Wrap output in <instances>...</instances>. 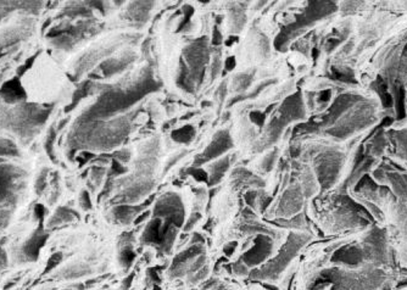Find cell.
Returning a JSON list of instances; mask_svg holds the SVG:
<instances>
[{
  "label": "cell",
  "instance_id": "16",
  "mask_svg": "<svg viewBox=\"0 0 407 290\" xmlns=\"http://www.w3.org/2000/svg\"><path fill=\"white\" fill-rule=\"evenodd\" d=\"M232 147V137L227 129L218 131L217 133L213 136V138L211 139L208 147H205V150L195 157L194 167H200L206 162L218 159L223 154H226L228 150H231Z\"/></svg>",
  "mask_w": 407,
  "mask_h": 290
},
{
  "label": "cell",
  "instance_id": "1",
  "mask_svg": "<svg viewBox=\"0 0 407 290\" xmlns=\"http://www.w3.org/2000/svg\"><path fill=\"white\" fill-rule=\"evenodd\" d=\"M336 24L324 54L331 81L393 89L407 50V1H338Z\"/></svg>",
  "mask_w": 407,
  "mask_h": 290
},
{
  "label": "cell",
  "instance_id": "39",
  "mask_svg": "<svg viewBox=\"0 0 407 290\" xmlns=\"http://www.w3.org/2000/svg\"><path fill=\"white\" fill-rule=\"evenodd\" d=\"M105 173H106V170L105 167L103 166H94L92 168V175H90V180L92 182L97 184V187L99 186L101 181L104 180Z\"/></svg>",
  "mask_w": 407,
  "mask_h": 290
},
{
  "label": "cell",
  "instance_id": "53",
  "mask_svg": "<svg viewBox=\"0 0 407 290\" xmlns=\"http://www.w3.org/2000/svg\"><path fill=\"white\" fill-rule=\"evenodd\" d=\"M1 76H3V71H0V80H1Z\"/></svg>",
  "mask_w": 407,
  "mask_h": 290
},
{
  "label": "cell",
  "instance_id": "32",
  "mask_svg": "<svg viewBox=\"0 0 407 290\" xmlns=\"http://www.w3.org/2000/svg\"><path fill=\"white\" fill-rule=\"evenodd\" d=\"M94 86V83L90 81H85V83H82L81 86H78L76 92H75L73 96H72L71 103H70V105L67 106L65 111H66V113H70V111L75 109L77 105L80 104L82 100L85 99V96H88L90 93H92V91H93V87Z\"/></svg>",
  "mask_w": 407,
  "mask_h": 290
},
{
  "label": "cell",
  "instance_id": "40",
  "mask_svg": "<svg viewBox=\"0 0 407 290\" xmlns=\"http://www.w3.org/2000/svg\"><path fill=\"white\" fill-rule=\"evenodd\" d=\"M48 182V170L44 168L41 173H39L38 177H37V181H36V191L37 194H42L43 191H45L47 188Z\"/></svg>",
  "mask_w": 407,
  "mask_h": 290
},
{
  "label": "cell",
  "instance_id": "10",
  "mask_svg": "<svg viewBox=\"0 0 407 290\" xmlns=\"http://www.w3.org/2000/svg\"><path fill=\"white\" fill-rule=\"evenodd\" d=\"M99 24L94 19H87L85 21H80L77 24L52 27L48 32L47 37L57 49L70 50L88 36L97 34Z\"/></svg>",
  "mask_w": 407,
  "mask_h": 290
},
{
  "label": "cell",
  "instance_id": "5",
  "mask_svg": "<svg viewBox=\"0 0 407 290\" xmlns=\"http://www.w3.org/2000/svg\"><path fill=\"white\" fill-rule=\"evenodd\" d=\"M129 132L131 119L126 116L90 122L76 121L67 139V145L70 152L78 150L105 152L119 147L127 138Z\"/></svg>",
  "mask_w": 407,
  "mask_h": 290
},
{
  "label": "cell",
  "instance_id": "33",
  "mask_svg": "<svg viewBox=\"0 0 407 290\" xmlns=\"http://www.w3.org/2000/svg\"><path fill=\"white\" fill-rule=\"evenodd\" d=\"M57 134V129H55V127H50L49 132H48L45 142H44V149H45L48 157L54 162L57 161V155H55V149H54V144H55Z\"/></svg>",
  "mask_w": 407,
  "mask_h": 290
},
{
  "label": "cell",
  "instance_id": "7",
  "mask_svg": "<svg viewBox=\"0 0 407 290\" xmlns=\"http://www.w3.org/2000/svg\"><path fill=\"white\" fill-rule=\"evenodd\" d=\"M52 111V104H19L15 108L0 105V129L9 131L24 144L29 143L47 122Z\"/></svg>",
  "mask_w": 407,
  "mask_h": 290
},
{
  "label": "cell",
  "instance_id": "45",
  "mask_svg": "<svg viewBox=\"0 0 407 290\" xmlns=\"http://www.w3.org/2000/svg\"><path fill=\"white\" fill-rule=\"evenodd\" d=\"M126 171H127V168L123 166V164L116 161V160L113 161V167H111V173H113V176H120V175H122V173H126Z\"/></svg>",
  "mask_w": 407,
  "mask_h": 290
},
{
  "label": "cell",
  "instance_id": "4",
  "mask_svg": "<svg viewBox=\"0 0 407 290\" xmlns=\"http://www.w3.org/2000/svg\"><path fill=\"white\" fill-rule=\"evenodd\" d=\"M404 91L403 119H395L390 124H383L374 132L362 147V155L377 165L389 162L407 173V50L399 66L393 89L392 109L398 115L399 93Z\"/></svg>",
  "mask_w": 407,
  "mask_h": 290
},
{
  "label": "cell",
  "instance_id": "52",
  "mask_svg": "<svg viewBox=\"0 0 407 290\" xmlns=\"http://www.w3.org/2000/svg\"><path fill=\"white\" fill-rule=\"evenodd\" d=\"M234 65H236V60H234V57H228L226 62H224V66H226V70L227 71H231L234 68Z\"/></svg>",
  "mask_w": 407,
  "mask_h": 290
},
{
  "label": "cell",
  "instance_id": "15",
  "mask_svg": "<svg viewBox=\"0 0 407 290\" xmlns=\"http://www.w3.org/2000/svg\"><path fill=\"white\" fill-rule=\"evenodd\" d=\"M154 214L157 216V219H165L167 224H172L177 229L182 227L185 222V206L180 195L172 191L162 195V198L157 200Z\"/></svg>",
  "mask_w": 407,
  "mask_h": 290
},
{
  "label": "cell",
  "instance_id": "51",
  "mask_svg": "<svg viewBox=\"0 0 407 290\" xmlns=\"http://www.w3.org/2000/svg\"><path fill=\"white\" fill-rule=\"evenodd\" d=\"M8 265V260H6V254L4 250L0 247V270H3Z\"/></svg>",
  "mask_w": 407,
  "mask_h": 290
},
{
  "label": "cell",
  "instance_id": "20",
  "mask_svg": "<svg viewBox=\"0 0 407 290\" xmlns=\"http://www.w3.org/2000/svg\"><path fill=\"white\" fill-rule=\"evenodd\" d=\"M133 60H134V55L131 54V52H127V54H124L122 57H111L109 60L101 62L97 72L99 73L100 77L114 76L116 73H120L123 70H126L128 65L132 64Z\"/></svg>",
  "mask_w": 407,
  "mask_h": 290
},
{
  "label": "cell",
  "instance_id": "41",
  "mask_svg": "<svg viewBox=\"0 0 407 290\" xmlns=\"http://www.w3.org/2000/svg\"><path fill=\"white\" fill-rule=\"evenodd\" d=\"M38 55L39 52H36L34 55H32V57H29V59H27V60H26V61H24V64L21 65V66H19V68H17V72H16V76L19 77L20 78V77L22 76V75H24L26 71L32 67V65H34V61H36V59H37Z\"/></svg>",
  "mask_w": 407,
  "mask_h": 290
},
{
  "label": "cell",
  "instance_id": "14",
  "mask_svg": "<svg viewBox=\"0 0 407 290\" xmlns=\"http://www.w3.org/2000/svg\"><path fill=\"white\" fill-rule=\"evenodd\" d=\"M126 184L123 188L122 193H120L116 200L119 201L117 204H131L137 203L139 200L143 199L144 196L150 194V191L154 189V180L152 175L138 172L137 175L129 177L126 180Z\"/></svg>",
  "mask_w": 407,
  "mask_h": 290
},
{
  "label": "cell",
  "instance_id": "34",
  "mask_svg": "<svg viewBox=\"0 0 407 290\" xmlns=\"http://www.w3.org/2000/svg\"><path fill=\"white\" fill-rule=\"evenodd\" d=\"M19 157V147L9 139L0 138V157Z\"/></svg>",
  "mask_w": 407,
  "mask_h": 290
},
{
  "label": "cell",
  "instance_id": "44",
  "mask_svg": "<svg viewBox=\"0 0 407 290\" xmlns=\"http://www.w3.org/2000/svg\"><path fill=\"white\" fill-rule=\"evenodd\" d=\"M62 259V252H57V254H54L50 256L49 259V261H48L47 267H45V272H50L52 270H54L55 267L60 263Z\"/></svg>",
  "mask_w": 407,
  "mask_h": 290
},
{
  "label": "cell",
  "instance_id": "19",
  "mask_svg": "<svg viewBox=\"0 0 407 290\" xmlns=\"http://www.w3.org/2000/svg\"><path fill=\"white\" fill-rule=\"evenodd\" d=\"M0 99L8 105H19L27 99V93L24 91L19 77L11 78L0 87Z\"/></svg>",
  "mask_w": 407,
  "mask_h": 290
},
{
  "label": "cell",
  "instance_id": "9",
  "mask_svg": "<svg viewBox=\"0 0 407 290\" xmlns=\"http://www.w3.org/2000/svg\"><path fill=\"white\" fill-rule=\"evenodd\" d=\"M308 116V108L306 101L304 99L301 92L293 93L292 96H287L285 101L280 105L278 113L266 129V143L272 144L280 139V134L285 132V129L289 124L293 122H303Z\"/></svg>",
  "mask_w": 407,
  "mask_h": 290
},
{
  "label": "cell",
  "instance_id": "28",
  "mask_svg": "<svg viewBox=\"0 0 407 290\" xmlns=\"http://www.w3.org/2000/svg\"><path fill=\"white\" fill-rule=\"evenodd\" d=\"M246 22L245 8L243 4H233L229 8V29L232 34L242 31Z\"/></svg>",
  "mask_w": 407,
  "mask_h": 290
},
{
  "label": "cell",
  "instance_id": "2",
  "mask_svg": "<svg viewBox=\"0 0 407 290\" xmlns=\"http://www.w3.org/2000/svg\"><path fill=\"white\" fill-rule=\"evenodd\" d=\"M323 250L326 261L313 275L310 290H394L407 283V271L376 224L336 235Z\"/></svg>",
  "mask_w": 407,
  "mask_h": 290
},
{
  "label": "cell",
  "instance_id": "36",
  "mask_svg": "<svg viewBox=\"0 0 407 290\" xmlns=\"http://www.w3.org/2000/svg\"><path fill=\"white\" fill-rule=\"evenodd\" d=\"M277 157H278V152H277V150H272V152H269V154L261 160V171L265 172V173H269V172L272 171V168L275 167L276 161H277Z\"/></svg>",
  "mask_w": 407,
  "mask_h": 290
},
{
  "label": "cell",
  "instance_id": "48",
  "mask_svg": "<svg viewBox=\"0 0 407 290\" xmlns=\"http://www.w3.org/2000/svg\"><path fill=\"white\" fill-rule=\"evenodd\" d=\"M245 198V201L248 204L251 205V206H255L256 203H257V193L254 191H248L244 195Z\"/></svg>",
  "mask_w": 407,
  "mask_h": 290
},
{
  "label": "cell",
  "instance_id": "25",
  "mask_svg": "<svg viewBox=\"0 0 407 290\" xmlns=\"http://www.w3.org/2000/svg\"><path fill=\"white\" fill-rule=\"evenodd\" d=\"M143 206H139V205H131V204H119L116 205V208L113 209V217H114L116 222L119 224H127L129 222H132L133 219L137 217L139 212L142 211Z\"/></svg>",
  "mask_w": 407,
  "mask_h": 290
},
{
  "label": "cell",
  "instance_id": "18",
  "mask_svg": "<svg viewBox=\"0 0 407 290\" xmlns=\"http://www.w3.org/2000/svg\"><path fill=\"white\" fill-rule=\"evenodd\" d=\"M272 249H273L272 239L266 234H261L256 237L250 250H248L243 255L242 263H245L248 266L260 265L261 262L265 261L266 259L270 256Z\"/></svg>",
  "mask_w": 407,
  "mask_h": 290
},
{
  "label": "cell",
  "instance_id": "29",
  "mask_svg": "<svg viewBox=\"0 0 407 290\" xmlns=\"http://www.w3.org/2000/svg\"><path fill=\"white\" fill-rule=\"evenodd\" d=\"M233 183L239 187L264 186V182L259 177L254 176L251 172L246 171L245 168H238L234 171Z\"/></svg>",
  "mask_w": 407,
  "mask_h": 290
},
{
  "label": "cell",
  "instance_id": "31",
  "mask_svg": "<svg viewBox=\"0 0 407 290\" xmlns=\"http://www.w3.org/2000/svg\"><path fill=\"white\" fill-rule=\"evenodd\" d=\"M195 134H197V129H195L194 126L185 124L183 127H180V129L172 131L171 138L176 143L188 145V144L192 143L194 140Z\"/></svg>",
  "mask_w": 407,
  "mask_h": 290
},
{
  "label": "cell",
  "instance_id": "17",
  "mask_svg": "<svg viewBox=\"0 0 407 290\" xmlns=\"http://www.w3.org/2000/svg\"><path fill=\"white\" fill-rule=\"evenodd\" d=\"M306 196L304 194L300 183H294L283 193L278 203L277 212L282 219H290L297 215L301 214Z\"/></svg>",
  "mask_w": 407,
  "mask_h": 290
},
{
  "label": "cell",
  "instance_id": "21",
  "mask_svg": "<svg viewBox=\"0 0 407 290\" xmlns=\"http://www.w3.org/2000/svg\"><path fill=\"white\" fill-rule=\"evenodd\" d=\"M42 5L41 1H0V22L15 10H24L29 14H39Z\"/></svg>",
  "mask_w": 407,
  "mask_h": 290
},
{
  "label": "cell",
  "instance_id": "22",
  "mask_svg": "<svg viewBox=\"0 0 407 290\" xmlns=\"http://www.w3.org/2000/svg\"><path fill=\"white\" fill-rule=\"evenodd\" d=\"M48 239V234L44 233L42 229H39L38 231H36L31 238L24 242V247H22V254L24 256L29 260V261H36L39 256V252H41V249H42L43 245L45 244V240Z\"/></svg>",
  "mask_w": 407,
  "mask_h": 290
},
{
  "label": "cell",
  "instance_id": "50",
  "mask_svg": "<svg viewBox=\"0 0 407 290\" xmlns=\"http://www.w3.org/2000/svg\"><path fill=\"white\" fill-rule=\"evenodd\" d=\"M34 214H36V217H37L38 221H41V224H42L43 219H44V216H45V209H44V206L41 204L36 205Z\"/></svg>",
  "mask_w": 407,
  "mask_h": 290
},
{
  "label": "cell",
  "instance_id": "3",
  "mask_svg": "<svg viewBox=\"0 0 407 290\" xmlns=\"http://www.w3.org/2000/svg\"><path fill=\"white\" fill-rule=\"evenodd\" d=\"M349 191L383 231L399 266L407 271V173L383 162Z\"/></svg>",
  "mask_w": 407,
  "mask_h": 290
},
{
  "label": "cell",
  "instance_id": "42",
  "mask_svg": "<svg viewBox=\"0 0 407 290\" xmlns=\"http://www.w3.org/2000/svg\"><path fill=\"white\" fill-rule=\"evenodd\" d=\"M222 59L220 57V54H216L213 57V65H211V78L215 80L218 76V73L222 70Z\"/></svg>",
  "mask_w": 407,
  "mask_h": 290
},
{
  "label": "cell",
  "instance_id": "26",
  "mask_svg": "<svg viewBox=\"0 0 407 290\" xmlns=\"http://www.w3.org/2000/svg\"><path fill=\"white\" fill-rule=\"evenodd\" d=\"M92 14H93V8L90 5V1H78V3L72 1L65 6L62 16H66L70 19H76V17L92 19Z\"/></svg>",
  "mask_w": 407,
  "mask_h": 290
},
{
  "label": "cell",
  "instance_id": "46",
  "mask_svg": "<svg viewBox=\"0 0 407 290\" xmlns=\"http://www.w3.org/2000/svg\"><path fill=\"white\" fill-rule=\"evenodd\" d=\"M80 204L85 210H90L92 208V200H90L88 191H82L81 196H80Z\"/></svg>",
  "mask_w": 407,
  "mask_h": 290
},
{
  "label": "cell",
  "instance_id": "49",
  "mask_svg": "<svg viewBox=\"0 0 407 290\" xmlns=\"http://www.w3.org/2000/svg\"><path fill=\"white\" fill-rule=\"evenodd\" d=\"M222 42V34H221V32H220V29L216 27V29H213V45H221Z\"/></svg>",
  "mask_w": 407,
  "mask_h": 290
},
{
  "label": "cell",
  "instance_id": "12",
  "mask_svg": "<svg viewBox=\"0 0 407 290\" xmlns=\"http://www.w3.org/2000/svg\"><path fill=\"white\" fill-rule=\"evenodd\" d=\"M210 60V47L206 37L195 39L188 44L183 50L180 61L185 64L190 78L194 82L197 88L201 86L205 77V71Z\"/></svg>",
  "mask_w": 407,
  "mask_h": 290
},
{
  "label": "cell",
  "instance_id": "27",
  "mask_svg": "<svg viewBox=\"0 0 407 290\" xmlns=\"http://www.w3.org/2000/svg\"><path fill=\"white\" fill-rule=\"evenodd\" d=\"M231 166V160L229 157H224L218 159L216 161L213 162L208 167V184L215 186L221 182L228 168Z\"/></svg>",
  "mask_w": 407,
  "mask_h": 290
},
{
  "label": "cell",
  "instance_id": "24",
  "mask_svg": "<svg viewBox=\"0 0 407 290\" xmlns=\"http://www.w3.org/2000/svg\"><path fill=\"white\" fill-rule=\"evenodd\" d=\"M114 50V47H106V48H99L97 50H90V52L85 54L83 57L77 61L76 67H75V75L76 77H80V75L88 71L90 67L94 65L95 62L99 61L101 57L106 55L108 52H111Z\"/></svg>",
  "mask_w": 407,
  "mask_h": 290
},
{
  "label": "cell",
  "instance_id": "6",
  "mask_svg": "<svg viewBox=\"0 0 407 290\" xmlns=\"http://www.w3.org/2000/svg\"><path fill=\"white\" fill-rule=\"evenodd\" d=\"M157 88L159 83L154 80L152 72L144 71L137 82L129 86L109 88L103 92L94 104L90 105L76 121L90 122L110 119L136 104L149 93L157 91Z\"/></svg>",
  "mask_w": 407,
  "mask_h": 290
},
{
  "label": "cell",
  "instance_id": "8",
  "mask_svg": "<svg viewBox=\"0 0 407 290\" xmlns=\"http://www.w3.org/2000/svg\"><path fill=\"white\" fill-rule=\"evenodd\" d=\"M336 10L338 1H308L303 10L295 15V19L277 34L276 49L285 52L290 42L306 34L313 26L331 17L336 14Z\"/></svg>",
  "mask_w": 407,
  "mask_h": 290
},
{
  "label": "cell",
  "instance_id": "30",
  "mask_svg": "<svg viewBox=\"0 0 407 290\" xmlns=\"http://www.w3.org/2000/svg\"><path fill=\"white\" fill-rule=\"evenodd\" d=\"M75 219H78V215L75 211L62 206L55 211V214L52 215V219L48 224V227L52 229V227L62 226V224H70V222H73Z\"/></svg>",
  "mask_w": 407,
  "mask_h": 290
},
{
  "label": "cell",
  "instance_id": "47",
  "mask_svg": "<svg viewBox=\"0 0 407 290\" xmlns=\"http://www.w3.org/2000/svg\"><path fill=\"white\" fill-rule=\"evenodd\" d=\"M115 160L121 162V164H126L131 157V154L128 150H121V152H115Z\"/></svg>",
  "mask_w": 407,
  "mask_h": 290
},
{
  "label": "cell",
  "instance_id": "35",
  "mask_svg": "<svg viewBox=\"0 0 407 290\" xmlns=\"http://www.w3.org/2000/svg\"><path fill=\"white\" fill-rule=\"evenodd\" d=\"M252 82V73H241L233 80L234 91L244 92L249 88Z\"/></svg>",
  "mask_w": 407,
  "mask_h": 290
},
{
  "label": "cell",
  "instance_id": "11",
  "mask_svg": "<svg viewBox=\"0 0 407 290\" xmlns=\"http://www.w3.org/2000/svg\"><path fill=\"white\" fill-rule=\"evenodd\" d=\"M310 238H311V235L305 233V232L290 234L280 254L273 260H271L267 265L262 267L260 271L256 272L254 277L256 278H275V277L278 276L280 272L288 266L289 262L293 260L299 250H301L308 244Z\"/></svg>",
  "mask_w": 407,
  "mask_h": 290
},
{
  "label": "cell",
  "instance_id": "38",
  "mask_svg": "<svg viewBox=\"0 0 407 290\" xmlns=\"http://www.w3.org/2000/svg\"><path fill=\"white\" fill-rule=\"evenodd\" d=\"M187 175L193 177L194 180L198 182H208V172L204 171L200 167H190L187 171H185Z\"/></svg>",
  "mask_w": 407,
  "mask_h": 290
},
{
  "label": "cell",
  "instance_id": "37",
  "mask_svg": "<svg viewBox=\"0 0 407 290\" xmlns=\"http://www.w3.org/2000/svg\"><path fill=\"white\" fill-rule=\"evenodd\" d=\"M133 259H134V252H133L132 247L126 242V245L122 247L121 254H120V260L124 266H128L133 261Z\"/></svg>",
  "mask_w": 407,
  "mask_h": 290
},
{
  "label": "cell",
  "instance_id": "43",
  "mask_svg": "<svg viewBox=\"0 0 407 290\" xmlns=\"http://www.w3.org/2000/svg\"><path fill=\"white\" fill-rule=\"evenodd\" d=\"M250 121L257 127H262L266 121L265 113H262V111H251Z\"/></svg>",
  "mask_w": 407,
  "mask_h": 290
},
{
  "label": "cell",
  "instance_id": "13",
  "mask_svg": "<svg viewBox=\"0 0 407 290\" xmlns=\"http://www.w3.org/2000/svg\"><path fill=\"white\" fill-rule=\"evenodd\" d=\"M24 172L13 165H0V204H14L24 186Z\"/></svg>",
  "mask_w": 407,
  "mask_h": 290
},
{
  "label": "cell",
  "instance_id": "23",
  "mask_svg": "<svg viewBox=\"0 0 407 290\" xmlns=\"http://www.w3.org/2000/svg\"><path fill=\"white\" fill-rule=\"evenodd\" d=\"M154 3L152 1H133L128 5L127 19L136 24H143L147 22L152 13Z\"/></svg>",
  "mask_w": 407,
  "mask_h": 290
}]
</instances>
